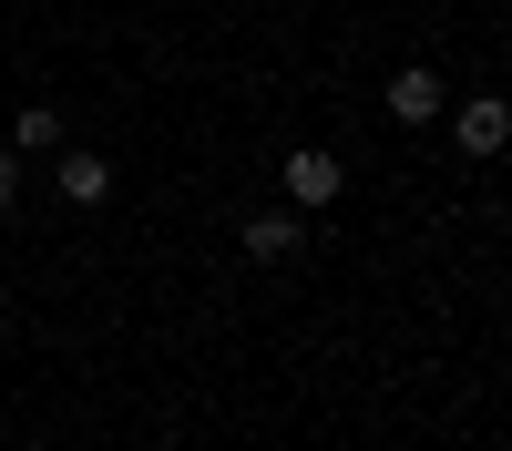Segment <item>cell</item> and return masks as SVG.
<instances>
[{
  "label": "cell",
  "instance_id": "cell-2",
  "mask_svg": "<svg viewBox=\"0 0 512 451\" xmlns=\"http://www.w3.org/2000/svg\"><path fill=\"white\" fill-rule=\"evenodd\" d=\"M441 103H451V82H441L431 62H400V72H390V93H379V113L410 123V134H420V123H441Z\"/></svg>",
  "mask_w": 512,
  "mask_h": 451
},
{
  "label": "cell",
  "instance_id": "cell-6",
  "mask_svg": "<svg viewBox=\"0 0 512 451\" xmlns=\"http://www.w3.org/2000/svg\"><path fill=\"white\" fill-rule=\"evenodd\" d=\"M11 154L31 164V154H62V103H21L11 113Z\"/></svg>",
  "mask_w": 512,
  "mask_h": 451
},
{
  "label": "cell",
  "instance_id": "cell-7",
  "mask_svg": "<svg viewBox=\"0 0 512 451\" xmlns=\"http://www.w3.org/2000/svg\"><path fill=\"white\" fill-rule=\"evenodd\" d=\"M21 185H31V175H21V154L0 144V216H11V205H21Z\"/></svg>",
  "mask_w": 512,
  "mask_h": 451
},
{
  "label": "cell",
  "instance_id": "cell-3",
  "mask_svg": "<svg viewBox=\"0 0 512 451\" xmlns=\"http://www.w3.org/2000/svg\"><path fill=\"white\" fill-rule=\"evenodd\" d=\"M297 257H308V226H297V205L246 216V267H297Z\"/></svg>",
  "mask_w": 512,
  "mask_h": 451
},
{
  "label": "cell",
  "instance_id": "cell-5",
  "mask_svg": "<svg viewBox=\"0 0 512 451\" xmlns=\"http://www.w3.org/2000/svg\"><path fill=\"white\" fill-rule=\"evenodd\" d=\"M451 113V134H461V154H502V134H512V113H502V93H472V103H441Z\"/></svg>",
  "mask_w": 512,
  "mask_h": 451
},
{
  "label": "cell",
  "instance_id": "cell-1",
  "mask_svg": "<svg viewBox=\"0 0 512 451\" xmlns=\"http://www.w3.org/2000/svg\"><path fill=\"white\" fill-rule=\"evenodd\" d=\"M52 195L72 205V216H93V205H113V164H103L93 144H62V154H52Z\"/></svg>",
  "mask_w": 512,
  "mask_h": 451
},
{
  "label": "cell",
  "instance_id": "cell-4",
  "mask_svg": "<svg viewBox=\"0 0 512 451\" xmlns=\"http://www.w3.org/2000/svg\"><path fill=\"white\" fill-rule=\"evenodd\" d=\"M338 185H349V175H338V154H328V144H297V154H287V205H297V216L338 205Z\"/></svg>",
  "mask_w": 512,
  "mask_h": 451
}]
</instances>
